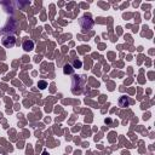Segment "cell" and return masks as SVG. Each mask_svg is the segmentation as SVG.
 I'll return each mask as SVG.
<instances>
[{
  "label": "cell",
  "mask_w": 155,
  "mask_h": 155,
  "mask_svg": "<svg viewBox=\"0 0 155 155\" xmlns=\"http://www.w3.org/2000/svg\"><path fill=\"white\" fill-rule=\"evenodd\" d=\"M1 43H3V45H4L5 47L11 49V47H14L15 44H16V39H15L14 35H6V36H4V38L1 39Z\"/></svg>",
  "instance_id": "cell-1"
},
{
  "label": "cell",
  "mask_w": 155,
  "mask_h": 155,
  "mask_svg": "<svg viewBox=\"0 0 155 155\" xmlns=\"http://www.w3.org/2000/svg\"><path fill=\"white\" fill-rule=\"evenodd\" d=\"M22 47L24 51H32L34 49V41L30 40V39H26L22 44Z\"/></svg>",
  "instance_id": "cell-2"
},
{
  "label": "cell",
  "mask_w": 155,
  "mask_h": 155,
  "mask_svg": "<svg viewBox=\"0 0 155 155\" xmlns=\"http://www.w3.org/2000/svg\"><path fill=\"white\" fill-rule=\"evenodd\" d=\"M129 104H130V101H129L127 97H121V98L119 99V106H120V107L125 108V107H127Z\"/></svg>",
  "instance_id": "cell-3"
},
{
  "label": "cell",
  "mask_w": 155,
  "mask_h": 155,
  "mask_svg": "<svg viewBox=\"0 0 155 155\" xmlns=\"http://www.w3.org/2000/svg\"><path fill=\"white\" fill-rule=\"evenodd\" d=\"M81 66H82V63H81V61H78V59H76V61L74 62V67H75V68H80Z\"/></svg>",
  "instance_id": "cell-6"
},
{
  "label": "cell",
  "mask_w": 155,
  "mask_h": 155,
  "mask_svg": "<svg viewBox=\"0 0 155 155\" xmlns=\"http://www.w3.org/2000/svg\"><path fill=\"white\" fill-rule=\"evenodd\" d=\"M43 155H49V154H47L46 151H44V153H43Z\"/></svg>",
  "instance_id": "cell-7"
},
{
  "label": "cell",
  "mask_w": 155,
  "mask_h": 155,
  "mask_svg": "<svg viewBox=\"0 0 155 155\" xmlns=\"http://www.w3.org/2000/svg\"><path fill=\"white\" fill-rule=\"evenodd\" d=\"M38 86H39L41 90H44V89H46V87H47V82H46V81H44V80H41V81H39V82H38Z\"/></svg>",
  "instance_id": "cell-5"
},
{
  "label": "cell",
  "mask_w": 155,
  "mask_h": 155,
  "mask_svg": "<svg viewBox=\"0 0 155 155\" xmlns=\"http://www.w3.org/2000/svg\"><path fill=\"white\" fill-rule=\"evenodd\" d=\"M73 70H74V68L71 67L70 64H66V66H64V68H63L64 74H71V73H73Z\"/></svg>",
  "instance_id": "cell-4"
}]
</instances>
